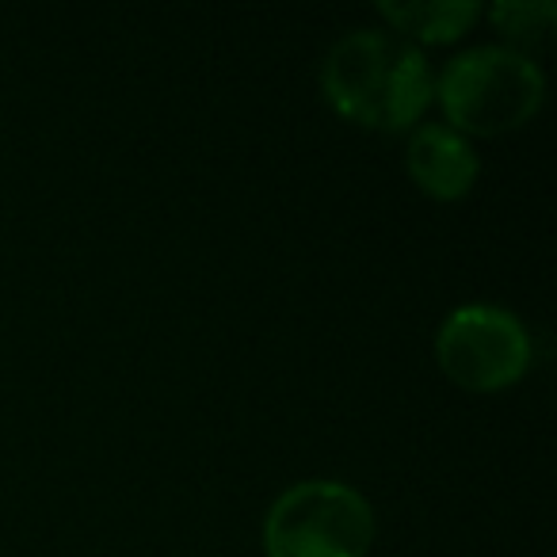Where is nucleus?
Here are the masks:
<instances>
[{"instance_id": "7", "label": "nucleus", "mask_w": 557, "mask_h": 557, "mask_svg": "<svg viewBox=\"0 0 557 557\" xmlns=\"http://www.w3.org/2000/svg\"><path fill=\"white\" fill-rule=\"evenodd\" d=\"M485 16L493 20L496 32L508 39L504 47H516V42L546 39V32L557 20V4H549V0H527V4H519V0H504V4L485 9Z\"/></svg>"}, {"instance_id": "5", "label": "nucleus", "mask_w": 557, "mask_h": 557, "mask_svg": "<svg viewBox=\"0 0 557 557\" xmlns=\"http://www.w3.org/2000/svg\"><path fill=\"white\" fill-rule=\"evenodd\" d=\"M405 172L435 202H458L478 187L481 157L470 138L450 131L447 123H420L409 131Z\"/></svg>"}, {"instance_id": "4", "label": "nucleus", "mask_w": 557, "mask_h": 557, "mask_svg": "<svg viewBox=\"0 0 557 557\" xmlns=\"http://www.w3.org/2000/svg\"><path fill=\"white\" fill-rule=\"evenodd\" d=\"M531 333L496 302H466L435 329V363L466 394H500L531 371Z\"/></svg>"}, {"instance_id": "1", "label": "nucleus", "mask_w": 557, "mask_h": 557, "mask_svg": "<svg viewBox=\"0 0 557 557\" xmlns=\"http://www.w3.org/2000/svg\"><path fill=\"white\" fill-rule=\"evenodd\" d=\"M329 108L363 131H417L435 103V70L428 54L389 32L356 27L329 47L321 62Z\"/></svg>"}, {"instance_id": "2", "label": "nucleus", "mask_w": 557, "mask_h": 557, "mask_svg": "<svg viewBox=\"0 0 557 557\" xmlns=\"http://www.w3.org/2000/svg\"><path fill=\"white\" fill-rule=\"evenodd\" d=\"M546 100V77L527 50L485 42L455 54L435 73V103L462 138L523 131Z\"/></svg>"}, {"instance_id": "3", "label": "nucleus", "mask_w": 557, "mask_h": 557, "mask_svg": "<svg viewBox=\"0 0 557 557\" xmlns=\"http://www.w3.org/2000/svg\"><path fill=\"white\" fill-rule=\"evenodd\" d=\"M374 504L348 481L306 478L283 488L263 516L268 557H367L374 549Z\"/></svg>"}, {"instance_id": "6", "label": "nucleus", "mask_w": 557, "mask_h": 557, "mask_svg": "<svg viewBox=\"0 0 557 557\" xmlns=\"http://www.w3.org/2000/svg\"><path fill=\"white\" fill-rule=\"evenodd\" d=\"M485 16L478 0H401V4H379V20L389 35L412 42V47H450L473 24Z\"/></svg>"}]
</instances>
